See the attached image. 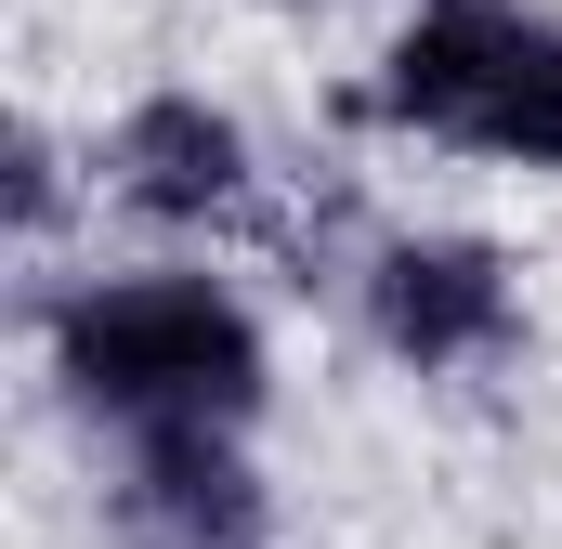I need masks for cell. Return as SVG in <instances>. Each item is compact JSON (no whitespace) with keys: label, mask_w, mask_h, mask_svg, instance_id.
I'll list each match as a JSON object with an SVG mask.
<instances>
[{"label":"cell","mask_w":562,"mask_h":549,"mask_svg":"<svg viewBox=\"0 0 562 549\" xmlns=\"http://www.w3.org/2000/svg\"><path fill=\"white\" fill-rule=\"evenodd\" d=\"M288 13H301V0H288Z\"/></svg>","instance_id":"cell-7"},{"label":"cell","mask_w":562,"mask_h":549,"mask_svg":"<svg viewBox=\"0 0 562 549\" xmlns=\"http://www.w3.org/2000/svg\"><path fill=\"white\" fill-rule=\"evenodd\" d=\"M105 511L132 524V549H262L276 471L249 458V432H132Z\"/></svg>","instance_id":"cell-5"},{"label":"cell","mask_w":562,"mask_h":549,"mask_svg":"<svg viewBox=\"0 0 562 549\" xmlns=\"http://www.w3.org/2000/svg\"><path fill=\"white\" fill-rule=\"evenodd\" d=\"M53 393L92 432H249L276 406V327L210 262H119L40 301Z\"/></svg>","instance_id":"cell-1"},{"label":"cell","mask_w":562,"mask_h":549,"mask_svg":"<svg viewBox=\"0 0 562 549\" xmlns=\"http://www.w3.org/2000/svg\"><path fill=\"white\" fill-rule=\"evenodd\" d=\"M92 197H119L132 223L196 236V223H236V210L262 197V144H249L236 105L157 79V92H132V105L105 119V144H92Z\"/></svg>","instance_id":"cell-4"},{"label":"cell","mask_w":562,"mask_h":549,"mask_svg":"<svg viewBox=\"0 0 562 549\" xmlns=\"http://www.w3.org/2000/svg\"><path fill=\"white\" fill-rule=\"evenodd\" d=\"M66 210H79V157H66V132H53L40 105H13V119H0V236H13V249H53Z\"/></svg>","instance_id":"cell-6"},{"label":"cell","mask_w":562,"mask_h":549,"mask_svg":"<svg viewBox=\"0 0 562 549\" xmlns=\"http://www.w3.org/2000/svg\"><path fill=\"white\" fill-rule=\"evenodd\" d=\"M353 314H367V340H380L393 367L458 380V367H497V354H510L524 274H510L497 236H471V223H393V236H367V262H353Z\"/></svg>","instance_id":"cell-3"},{"label":"cell","mask_w":562,"mask_h":549,"mask_svg":"<svg viewBox=\"0 0 562 549\" xmlns=\"http://www.w3.org/2000/svg\"><path fill=\"white\" fill-rule=\"evenodd\" d=\"M367 119L431 157L562 170V13L550 0H406L367 66Z\"/></svg>","instance_id":"cell-2"}]
</instances>
